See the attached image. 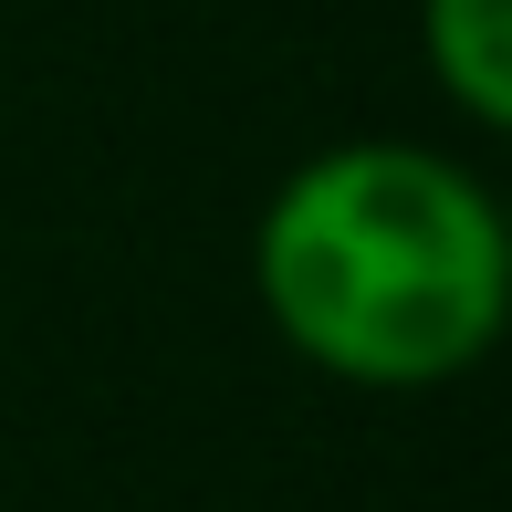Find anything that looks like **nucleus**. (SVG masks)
<instances>
[{
  "label": "nucleus",
  "instance_id": "f257e3e1",
  "mask_svg": "<svg viewBox=\"0 0 512 512\" xmlns=\"http://www.w3.org/2000/svg\"><path fill=\"white\" fill-rule=\"evenodd\" d=\"M262 324L356 398H429L492 366L512 324V220L429 136H335L251 220Z\"/></svg>",
  "mask_w": 512,
  "mask_h": 512
},
{
  "label": "nucleus",
  "instance_id": "f03ea898",
  "mask_svg": "<svg viewBox=\"0 0 512 512\" xmlns=\"http://www.w3.org/2000/svg\"><path fill=\"white\" fill-rule=\"evenodd\" d=\"M418 63L460 126H512V0H418Z\"/></svg>",
  "mask_w": 512,
  "mask_h": 512
}]
</instances>
